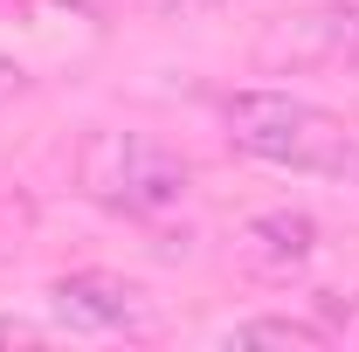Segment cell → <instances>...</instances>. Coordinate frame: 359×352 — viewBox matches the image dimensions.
Listing matches in <instances>:
<instances>
[{"instance_id":"5b68a950","label":"cell","mask_w":359,"mask_h":352,"mask_svg":"<svg viewBox=\"0 0 359 352\" xmlns=\"http://www.w3.org/2000/svg\"><path fill=\"white\" fill-rule=\"evenodd\" d=\"M242 256L269 276H290V269H304L318 256V221L311 215H290V208H269L242 228Z\"/></svg>"},{"instance_id":"52a82bcc","label":"cell","mask_w":359,"mask_h":352,"mask_svg":"<svg viewBox=\"0 0 359 352\" xmlns=\"http://www.w3.org/2000/svg\"><path fill=\"white\" fill-rule=\"evenodd\" d=\"M0 346H42V325H35V318H7V311H0Z\"/></svg>"},{"instance_id":"7a4b0ae2","label":"cell","mask_w":359,"mask_h":352,"mask_svg":"<svg viewBox=\"0 0 359 352\" xmlns=\"http://www.w3.org/2000/svg\"><path fill=\"white\" fill-rule=\"evenodd\" d=\"M76 180L97 208L111 215H132V221H159L187 201V159L173 145L145 132H90L83 152H76Z\"/></svg>"},{"instance_id":"277c9868","label":"cell","mask_w":359,"mask_h":352,"mask_svg":"<svg viewBox=\"0 0 359 352\" xmlns=\"http://www.w3.org/2000/svg\"><path fill=\"white\" fill-rule=\"evenodd\" d=\"M55 311L83 332H132L138 325V283L111 276V269H76L55 283Z\"/></svg>"},{"instance_id":"6da1fadb","label":"cell","mask_w":359,"mask_h":352,"mask_svg":"<svg viewBox=\"0 0 359 352\" xmlns=\"http://www.w3.org/2000/svg\"><path fill=\"white\" fill-rule=\"evenodd\" d=\"M228 138L235 152L290 166V173H325V180H353L359 187V132L346 118H332L311 97L290 90H235L228 97Z\"/></svg>"},{"instance_id":"8992f818","label":"cell","mask_w":359,"mask_h":352,"mask_svg":"<svg viewBox=\"0 0 359 352\" xmlns=\"http://www.w3.org/2000/svg\"><path fill=\"white\" fill-rule=\"evenodd\" d=\"M228 346H325V332L304 318H256V325H235Z\"/></svg>"},{"instance_id":"3957f363","label":"cell","mask_w":359,"mask_h":352,"mask_svg":"<svg viewBox=\"0 0 359 352\" xmlns=\"http://www.w3.org/2000/svg\"><path fill=\"white\" fill-rule=\"evenodd\" d=\"M269 62H346L359 55V7H311L263 35Z\"/></svg>"}]
</instances>
